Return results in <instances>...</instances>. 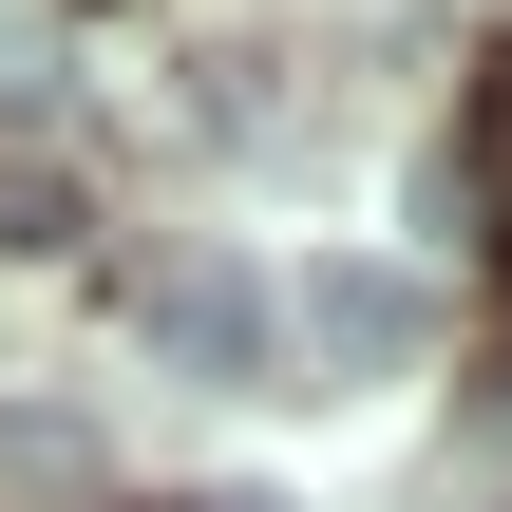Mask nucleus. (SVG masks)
Returning a JSON list of instances; mask_svg holds the SVG:
<instances>
[{"mask_svg": "<svg viewBox=\"0 0 512 512\" xmlns=\"http://www.w3.org/2000/svg\"><path fill=\"white\" fill-rule=\"evenodd\" d=\"M304 342H323L342 380L437 361V285H418V266H380V247H342V266H304Z\"/></svg>", "mask_w": 512, "mask_h": 512, "instance_id": "f257e3e1", "label": "nucleus"}, {"mask_svg": "<svg viewBox=\"0 0 512 512\" xmlns=\"http://www.w3.org/2000/svg\"><path fill=\"white\" fill-rule=\"evenodd\" d=\"M152 342H171L190 380H247V361H266V285H247V266H152Z\"/></svg>", "mask_w": 512, "mask_h": 512, "instance_id": "f03ea898", "label": "nucleus"}, {"mask_svg": "<svg viewBox=\"0 0 512 512\" xmlns=\"http://www.w3.org/2000/svg\"><path fill=\"white\" fill-rule=\"evenodd\" d=\"M0 494H95V437L19 399V418H0Z\"/></svg>", "mask_w": 512, "mask_h": 512, "instance_id": "7ed1b4c3", "label": "nucleus"}, {"mask_svg": "<svg viewBox=\"0 0 512 512\" xmlns=\"http://www.w3.org/2000/svg\"><path fill=\"white\" fill-rule=\"evenodd\" d=\"M57 228H76V190H57L38 152H0V247H57Z\"/></svg>", "mask_w": 512, "mask_h": 512, "instance_id": "20e7f679", "label": "nucleus"}, {"mask_svg": "<svg viewBox=\"0 0 512 512\" xmlns=\"http://www.w3.org/2000/svg\"><path fill=\"white\" fill-rule=\"evenodd\" d=\"M228 512H285V494H228Z\"/></svg>", "mask_w": 512, "mask_h": 512, "instance_id": "39448f33", "label": "nucleus"}, {"mask_svg": "<svg viewBox=\"0 0 512 512\" xmlns=\"http://www.w3.org/2000/svg\"><path fill=\"white\" fill-rule=\"evenodd\" d=\"M494 114H512V95H494Z\"/></svg>", "mask_w": 512, "mask_h": 512, "instance_id": "423d86ee", "label": "nucleus"}]
</instances>
